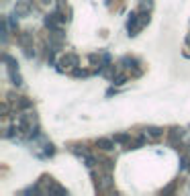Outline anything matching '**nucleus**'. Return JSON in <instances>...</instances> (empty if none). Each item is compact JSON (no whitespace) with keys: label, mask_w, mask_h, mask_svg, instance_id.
I'll use <instances>...</instances> for the list:
<instances>
[{"label":"nucleus","mask_w":190,"mask_h":196,"mask_svg":"<svg viewBox=\"0 0 190 196\" xmlns=\"http://www.w3.org/2000/svg\"><path fill=\"white\" fill-rule=\"evenodd\" d=\"M115 141H117V143H123V145H129L131 139H129V135H127V133H117V135H115Z\"/></svg>","instance_id":"obj_7"},{"label":"nucleus","mask_w":190,"mask_h":196,"mask_svg":"<svg viewBox=\"0 0 190 196\" xmlns=\"http://www.w3.org/2000/svg\"><path fill=\"white\" fill-rule=\"evenodd\" d=\"M147 135H149L151 139H160V137L163 135V129H160V127H147Z\"/></svg>","instance_id":"obj_5"},{"label":"nucleus","mask_w":190,"mask_h":196,"mask_svg":"<svg viewBox=\"0 0 190 196\" xmlns=\"http://www.w3.org/2000/svg\"><path fill=\"white\" fill-rule=\"evenodd\" d=\"M115 139H106V137H100V139H96V145L104 151H110V149H115Z\"/></svg>","instance_id":"obj_2"},{"label":"nucleus","mask_w":190,"mask_h":196,"mask_svg":"<svg viewBox=\"0 0 190 196\" xmlns=\"http://www.w3.org/2000/svg\"><path fill=\"white\" fill-rule=\"evenodd\" d=\"M78 61H80V57H78V55L76 53H68V55H63V57H61V66H66V68H76V66H78Z\"/></svg>","instance_id":"obj_1"},{"label":"nucleus","mask_w":190,"mask_h":196,"mask_svg":"<svg viewBox=\"0 0 190 196\" xmlns=\"http://www.w3.org/2000/svg\"><path fill=\"white\" fill-rule=\"evenodd\" d=\"M121 66H123V68H127V69H133V68H137V66H139V61H137L135 57H129V55H125V57L121 59Z\"/></svg>","instance_id":"obj_3"},{"label":"nucleus","mask_w":190,"mask_h":196,"mask_svg":"<svg viewBox=\"0 0 190 196\" xmlns=\"http://www.w3.org/2000/svg\"><path fill=\"white\" fill-rule=\"evenodd\" d=\"M74 76H78V78H86V76H88V72H86V69H78V68H76V69H74Z\"/></svg>","instance_id":"obj_11"},{"label":"nucleus","mask_w":190,"mask_h":196,"mask_svg":"<svg viewBox=\"0 0 190 196\" xmlns=\"http://www.w3.org/2000/svg\"><path fill=\"white\" fill-rule=\"evenodd\" d=\"M186 43H188V45H190V35H188V37H186Z\"/></svg>","instance_id":"obj_12"},{"label":"nucleus","mask_w":190,"mask_h":196,"mask_svg":"<svg viewBox=\"0 0 190 196\" xmlns=\"http://www.w3.org/2000/svg\"><path fill=\"white\" fill-rule=\"evenodd\" d=\"M19 43H20L25 49L31 47V33H29V31H23V33H20V37H19Z\"/></svg>","instance_id":"obj_4"},{"label":"nucleus","mask_w":190,"mask_h":196,"mask_svg":"<svg viewBox=\"0 0 190 196\" xmlns=\"http://www.w3.org/2000/svg\"><path fill=\"white\" fill-rule=\"evenodd\" d=\"M113 82H115L117 86H123L125 82H127V76L125 74H119V76H113Z\"/></svg>","instance_id":"obj_8"},{"label":"nucleus","mask_w":190,"mask_h":196,"mask_svg":"<svg viewBox=\"0 0 190 196\" xmlns=\"http://www.w3.org/2000/svg\"><path fill=\"white\" fill-rule=\"evenodd\" d=\"M16 12H19V14H27L29 6H27V4H16Z\"/></svg>","instance_id":"obj_10"},{"label":"nucleus","mask_w":190,"mask_h":196,"mask_svg":"<svg viewBox=\"0 0 190 196\" xmlns=\"http://www.w3.org/2000/svg\"><path fill=\"white\" fill-rule=\"evenodd\" d=\"M31 104H33V102L29 100V98H20V100H19V108H29Z\"/></svg>","instance_id":"obj_9"},{"label":"nucleus","mask_w":190,"mask_h":196,"mask_svg":"<svg viewBox=\"0 0 190 196\" xmlns=\"http://www.w3.org/2000/svg\"><path fill=\"white\" fill-rule=\"evenodd\" d=\"M8 74H10V80H13L14 86H23V78H20V74L16 69H8Z\"/></svg>","instance_id":"obj_6"}]
</instances>
